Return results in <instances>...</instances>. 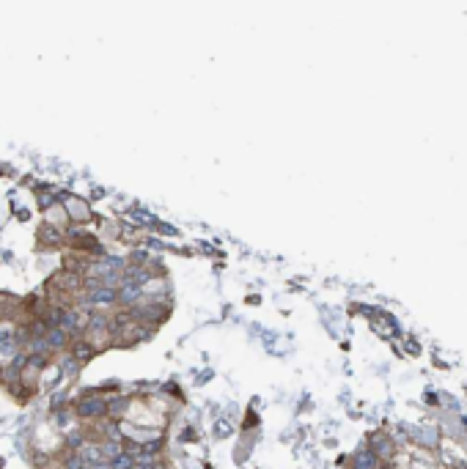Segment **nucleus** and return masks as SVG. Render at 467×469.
<instances>
[{
    "label": "nucleus",
    "mask_w": 467,
    "mask_h": 469,
    "mask_svg": "<svg viewBox=\"0 0 467 469\" xmlns=\"http://www.w3.org/2000/svg\"><path fill=\"white\" fill-rule=\"evenodd\" d=\"M99 450H102V459H105V464H107L110 459H116V456L124 450V442H121V439H105V442H99Z\"/></svg>",
    "instance_id": "9d476101"
},
{
    "label": "nucleus",
    "mask_w": 467,
    "mask_h": 469,
    "mask_svg": "<svg viewBox=\"0 0 467 469\" xmlns=\"http://www.w3.org/2000/svg\"><path fill=\"white\" fill-rule=\"evenodd\" d=\"M132 467H135V456L127 453V450H121L116 459L107 461V469H132Z\"/></svg>",
    "instance_id": "9b49d317"
},
{
    "label": "nucleus",
    "mask_w": 467,
    "mask_h": 469,
    "mask_svg": "<svg viewBox=\"0 0 467 469\" xmlns=\"http://www.w3.org/2000/svg\"><path fill=\"white\" fill-rule=\"evenodd\" d=\"M44 343H47V349H50V354H67V349H69V343H72V338L64 332V329H58V327H50L47 329V335H44Z\"/></svg>",
    "instance_id": "20e7f679"
},
{
    "label": "nucleus",
    "mask_w": 467,
    "mask_h": 469,
    "mask_svg": "<svg viewBox=\"0 0 467 469\" xmlns=\"http://www.w3.org/2000/svg\"><path fill=\"white\" fill-rule=\"evenodd\" d=\"M55 362H58V374H61V376H67V379H75L80 371H82V365H80L78 360H72L69 354H61Z\"/></svg>",
    "instance_id": "1a4fd4ad"
},
{
    "label": "nucleus",
    "mask_w": 467,
    "mask_h": 469,
    "mask_svg": "<svg viewBox=\"0 0 467 469\" xmlns=\"http://www.w3.org/2000/svg\"><path fill=\"white\" fill-rule=\"evenodd\" d=\"M152 469H170V467H168L165 461H157V464H155V467H152Z\"/></svg>",
    "instance_id": "4468645a"
},
{
    "label": "nucleus",
    "mask_w": 467,
    "mask_h": 469,
    "mask_svg": "<svg viewBox=\"0 0 467 469\" xmlns=\"http://www.w3.org/2000/svg\"><path fill=\"white\" fill-rule=\"evenodd\" d=\"M64 212H67L69 223H78V226L91 223V206H88L82 198H69V201L64 203Z\"/></svg>",
    "instance_id": "7ed1b4c3"
},
{
    "label": "nucleus",
    "mask_w": 467,
    "mask_h": 469,
    "mask_svg": "<svg viewBox=\"0 0 467 469\" xmlns=\"http://www.w3.org/2000/svg\"><path fill=\"white\" fill-rule=\"evenodd\" d=\"M72 414L78 417L80 423H105L107 420V398L99 395L96 390H88L82 392L75 406H72Z\"/></svg>",
    "instance_id": "f257e3e1"
},
{
    "label": "nucleus",
    "mask_w": 467,
    "mask_h": 469,
    "mask_svg": "<svg viewBox=\"0 0 467 469\" xmlns=\"http://www.w3.org/2000/svg\"><path fill=\"white\" fill-rule=\"evenodd\" d=\"M19 351H22V349H19L17 343H0V365L6 368V365H8L17 354H19Z\"/></svg>",
    "instance_id": "f8f14e48"
},
{
    "label": "nucleus",
    "mask_w": 467,
    "mask_h": 469,
    "mask_svg": "<svg viewBox=\"0 0 467 469\" xmlns=\"http://www.w3.org/2000/svg\"><path fill=\"white\" fill-rule=\"evenodd\" d=\"M39 241H42V247H61V244L67 241V231L44 223V226L39 228Z\"/></svg>",
    "instance_id": "0eeeda50"
},
{
    "label": "nucleus",
    "mask_w": 467,
    "mask_h": 469,
    "mask_svg": "<svg viewBox=\"0 0 467 469\" xmlns=\"http://www.w3.org/2000/svg\"><path fill=\"white\" fill-rule=\"evenodd\" d=\"M132 469H143V467H132Z\"/></svg>",
    "instance_id": "dca6fc26"
},
{
    "label": "nucleus",
    "mask_w": 467,
    "mask_h": 469,
    "mask_svg": "<svg viewBox=\"0 0 467 469\" xmlns=\"http://www.w3.org/2000/svg\"><path fill=\"white\" fill-rule=\"evenodd\" d=\"M0 343H14V324L11 321H0Z\"/></svg>",
    "instance_id": "ddd939ff"
},
{
    "label": "nucleus",
    "mask_w": 467,
    "mask_h": 469,
    "mask_svg": "<svg viewBox=\"0 0 467 469\" xmlns=\"http://www.w3.org/2000/svg\"><path fill=\"white\" fill-rule=\"evenodd\" d=\"M67 354H69L72 360H78L80 365L85 368V365L91 362V357L96 354V349H94V346H91V343L85 340V338H78V340H72V343H69V349H67Z\"/></svg>",
    "instance_id": "39448f33"
},
{
    "label": "nucleus",
    "mask_w": 467,
    "mask_h": 469,
    "mask_svg": "<svg viewBox=\"0 0 467 469\" xmlns=\"http://www.w3.org/2000/svg\"><path fill=\"white\" fill-rule=\"evenodd\" d=\"M0 376H3V365H0Z\"/></svg>",
    "instance_id": "2eb2a0df"
},
{
    "label": "nucleus",
    "mask_w": 467,
    "mask_h": 469,
    "mask_svg": "<svg viewBox=\"0 0 467 469\" xmlns=\"http://www.w3.org/2000/svg\"><path fill=\"white\" fill-rule=\"evenodd\" d=\"M130 406H132V398L130 395H113V398H107V420L113 423V420H124V414L130 412Z\"/></svg>",
    "instance_id": "423d86ee"
},
{
    "label": "nucleus",
    "mask_w": 467,
    "mask_h": 469,
    "mask_svg": "<svg viewBox=\"0 0 467 469\" xmlns=\"http://www.w3.org/2000/svg\"><path fill=\"white\" fill-rule=\"evenodd\" d=\"M143 297H146V294H143V286H141V283H135V280H121V286L116 288V302H118V308H121V311L135 308Z\"/></svg>",
    "instance_id": "f03ea898"
},
{
    "label": "nucleus",
    "mask_w": 467,
    "mask_h": 469,
    "mask_svg": "<svg viewBox=\"0 0 467 469\" xmlns=\"http://www.w3.org/2000/svg\"><path fill=\"white\" fill-rule=\"evenodd\" d=\"M85 442H88V434L82 428H72V431H67L64 448H67V453H80L85 448Z\"/></svg>",
    "instance_id": "6e6552de"
}]
</instances>
